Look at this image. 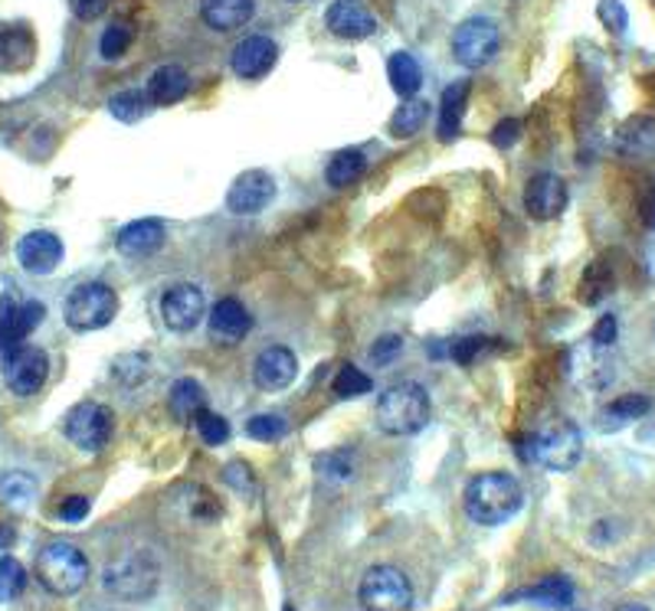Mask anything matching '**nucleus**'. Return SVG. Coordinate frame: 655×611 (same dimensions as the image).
<instances>
[{
  "mask_svg": "<svg viewBox=\"0 0 655 611\" xmlns=\"http://www.w3.org/2000/svg\"><path fill=\"white\" fill-rule=\"evenodd\" d=\"M115 246L129 259H151L164 246V222L161 219H135L115 236Z\"/></svg>",
  "mask_w": 655,
  "mask_h": 611,
  "instance_id": "nucleus-18",
  "label": "nucleus"
},
{
  "mask_svg": "<svg viewBox=\"0 0 655 611\" xmlns=\"http://www.w3.org/2000/svg\"><path fill=\"white\" fill-rule=\"evenodd\" d=\"M518 135H521V125H518L514 118H505V122L492 132V141H495L499 147H511V144L518 141Z\"/></svg>",
  "mask_w": 655,
  "mask_h": 611,
  "instance_id": "nucleus-45",
  "label": "nucleus"
},
{
  "mask_svg": "<svg viewBox=\"0 0 655 611\" xmlns=\"http://www.w3.org/2000/svg\"><path fill=\"white\" fill-rule=\"evenodd\" d=\"M514 602H538V605H547V609H571V602H574V582L564 579V576H551V579L538 582L534 589L518 592Z\"/></svg>",
  "mask_w": 655,
  "mask_h": 611,
  "instance_id": "nucleus-29",
  "label": "nucleus"
},
{
  "mask_svg": "<svg viewBox=\"0 0 655 611\" xmlns=\"http://www.w3.org/2000/svg\"><path fill=\"white\" fill-rule=\"evenodd\" d=\"M226 484H233L243 497H246V494H253V475H249L239 462H233V468L226 472Z\"/></svg>",
  "mask_w": 655,
  "mask_h": 611,
  "instance_id": "nucleus-43",
  "label": "nucleus"
},
{
  "mask_svg": "<svg viewBox=\"0 0 655 611\" xmlns=\"http://www.w3.org/2000/svg\"><path fill=\"white\" fill-rule=\"evenodd\" d=\"M89 559L79 546L53 540L37 552V579L57 599H73L89 582Z\"/></svg>",
  "mask_w": 655,
  "mask_h": 611,
  "instance_id": "nucleus-2",
  "label": "nucleus"
},
{
  "mask_svg": "<svg viewBox=\"0 0 655 611\" xmlns=\"http://www.w3.org/2000/svg\"><path fill=\"white\" fill-rule=\"evenodd\" d=\"M427 122H430V102H423V99H403L400 108L390 118V135L413 137Z\"/></svg>",
  "mask_w": 655,
  "mask_h": 611,
  "instance_id": "nucleus-31",
  "label": "nucleus"
},
{
  "mask_svg": "<svg viewBox=\"0 0 655 611\" xmlns=\"http://www.w3.org/2000/svg\"><path fill=\"white\" fill-rule=\"evenodd\" d=\"M286 432H289V422L276 412H263L246 422V435L256 442H279V438H286Z\"/></svg>",
  "mask_w": 655,
  "mask_h": 611,
  "instance_id": "nucleus-35",
  "label": "nucleus"
},
{
  "mask_svg": "<svg viewBox=\"0 0 655 611\" xmlns=\"http://www.w3.org/2000/svg\"><path fill=\"white\" fill-rule=\"evenodd\" d=\"M479 350H482V340L479 338L456 340V343L449 346V353H452V360H456V363H472V360L479 356Z\"/></svg>",
  "mask_w": 655,
  "mask_h": 611,
  "instance_id": "nucleus-42",
  "label": "nucleus"
},
{
  "mask_svg": "<svg viewBox=\"0 0 655 611\" xmlns=\"http://www.w3.org/2000/svg\"><path fill=\"white\" fill-rule=\"evenodd\" d=\"M17 262L20 269L30 275H50L57 272V266L63 262V239L57 232H27L17 242Z\"/></svg>",
  "mask_w": 655,
  "mask_h": 611,
  "instance_id": "nucleus-14",
  "label": "nucleus"
},
{
  "mask_svg": "<svg viewBox=\"0 0 655 611\" xmlns=\"http://www.w3.org/2000/svg\"><path fill=\"white\" fill-rule=\"evenodd\" d=\"M370 376H367L365 370H358V366H341L338 370V376H335V393L341 396V400H355V396H367L370 393Z\"/></svg>",
  "mask_w": 655,
  "mask_h": 611,
  "instance_id": "nucleus-36",
  "label": "nucleus"
},
{
  "mask_svg": "<svg viewBox=\"0 0 655 611\" xmlns=\"http://www.w3.org/2000/svg\"><path fill=\"white\" fill-rule=\"evenodd\" d=\"M249 311L236 298H219L211 308V334L217 343H239L249 334Z\"/></svg>",
  "mask_w": 655,
  "mask_h": 611,
  "instance_id": "nucleus-19",
  "label": "nucleus"
},
{
  "mask_svg": "<svg viewBox=\"0 0 655 611\" xmlns=\"http://www.w3.org/2000/svg\"><path fill=\"white\" fill-rule=\"evenodd\" d=\"M37 60V43L27 27H7L0 30V69L23 72Z\"/></svg>",
  "mask_w": 655,
  "mask_h": 611,
  "instance_id": "nucleus-22",
  "label": "nucleus"
},
{
  "mask_svg": "<svg viewBox=\"0 0 655 611\" xmlns=\"http://www.w3.org/2000/svg\"><path fill=\"white\" fill-rule=\"evenodd\" d=\"M13 537H17V534H13V527H0V549L13 543Z\"/></svg>",
  "mask_w": 655,
  "mask_h": 611,
  "instance_id": "nucleus-47",
  "label": "nucleus"
},
{
  "mask_svg": "<svg viewBox=\"0 0 655 611\" xmlns=\"http://www.w3.org/2000/svg\"><path fill=\"white\" fill-rule=\"evenodd\" d=\"M430 422V396L420 383H393L377 400V425L387 435H417Z\"/></svg>",
  "mask_w": 655,
  "mask_h": 611,
  "instance_id": "nucleus-3",
  "label": "nucleus"
},
{
  "mask_svg": "<svg viewBox=\"0 0 655 611\" xmlns=\"http://www.w3.org/2000/svg\"><path fill=\"white\" fill-rule=\"evenodd\" d=\"M567 200H571L567 184L557 174H538L524 187V209L531 219H541V222L557 219L567 209Z\"/></svg>",
  "mask_w": 655,
  "mask_h": 611,
  "instance_id": "nucleus-13",
  "label": "nucleus"
},
{
  "mask_svg": "<svg viewBox=\"0 0 655 611\" xmlns=\"http://www.w3.org/2000/svg\"><path fill=\"white\" fill-rule=\"evenodd\" d=\"M115 314H119V294L102 281L79 284L66 298V324L73 331H82V334L109 328L115 321Z\"/></svg>",
  "mask_w": 655,
  "mask_h": 611,
  "instance_id": "nucleus-7",
  "label": "nucleus"
},
{
  "mask_svg": "<svg viewBox=\"0 0 655 611\" xmlns=\"http://www.w3.org/2000/svg\"><path fill=\"white\" fill-rule=\"evenodd\" d=\"M400 350H403V340L397 338V334H380V340L370 343V360L377 366H390L400 356Z\"/></svg>",
  "mask_w": 655,
  "mask_h": 611,
  "instance_id": "nucleus-39",
  "label": "nucleus"
},
{
  "mask_svg": "<svg viewBox=\"0 0 655 611\" xmlns=\"http://www.w3.org/2000/svg\"><path fill=\"white\" fill-rule=\"evenodd\" d=\"M649 408H653V400H649V396H639V393L620 396V400H613L610 406H603L600 418H596V428H600V432H620V428L639 422L643 415H649Z\"/></svg>",
  "mask_w": 655,
  "mask_h": 611,
  "instance_id": "nucleus-23",
  "label": "nucleus"
},
{
  "mask_svg": "<svg viewBox=\"0 0 655 611\" xmlns=\"http://www.w3.org/2000/svg\"><path fill=\"white\" fill-rule=\"evenodd\" d=\"M194 425H197V432H201V438L207 442V445H223V442H229V422L217 415V412H211V408H204L197 418H194Z\"/></svg>",
  "mask_w": 655,
  "mask_h": 611,
  "instance_id": "nucleus-37",
  "label": "nucleus"
},
{
  "mask_svg": "<svg viewBox=\"0 0 655 611\" xmlns=\"http://www.w3.org/2000/svg\"><path fill=\"white\" fill-rule=\"evenodd\" d=\"M365 611H413V582L397 566H370L358 586Z\"/></svg>",
  "mask_w": 655,
  "mask_h": 611,
  "instance_id": "nucleus-6",
  "label": "nucleus"
},
{
  "mask_svg": "<svg viewBox=\"0 0 655 611\" xmlns=\"http://www.w3.org/2000/svg\"><path fill=\"white\" fill-rule=\"evenodd\" d=\"M365 170H367L365 151H358V147H345V151H338V154L328 160V167H325V180H328V187L345 190V187L358 184V180L365 177Z\"/></svg>",
  "mask_w": 655,
  "mask_h": 611,
  "instance_id": "nucleus-27",
  "label": "nucleus"
},
{
  "mask_svg": "<svg viewBox=\"0 0 655 611\" xmlns=\"http://www.w3.org/2000/svg\"><path fill=\"white\" fill-rule=\"evenodd\" d=\"M27 589V569L13 556H0V605H10Z\"/></svg>",
  "mask_w": 655,
  "mask_h": 611,
  "instance_id": "nucleus-33",
  "label": "nucleus"
},
{
  "mask_svg": "<svg viewBox=\"0 0 655 611\" xmlns=\"http://www.w3.org/2000/svg\"><path fill=\"white\" fill-rule=\"evenodd\" d=\"M70 3H73L79 20H95V17H102L105 7H109V0H70Z\"/></svg>",
  "mask_w": 655,
  "mask_h": 611,
  "instance_id": "nucleus-44",
  "label": "nucleus"
},
{
  "mask_svg": "<svg viewBox=\"0 0 655 611\" xmlns=\"http://www.w3.org/2000/svg\"><path fill=\"white\" fill-rule=\"evenodd\" d=\"M387 79L400 99H417V92L423 85V66L417 63L413 53H393L387 63Z\"/></svg>",
  "mask_w": 655,
  "mask_h": 611,
  "instance_id": "nucleus-28",
  "label": "nucleus"
},
{
  "mask_svg": "<svg viewBox=\"0 0 655 611\" xmlns=\"http://www.w3.org/2000/svg\"><path fill=\"white\" fill-rule=\"evenodd\" d=\"M273 200H276V180L266 170H246L226 190V209L233 216H256Z\"/></svg>",
  "mask_w": 655,
  "mask_h": 611,
  "instance_id": "nucleus-12",
  "label": "nucleus"
},
{
  "mask_svg": "<svg viewBox=\"0 0 655 611\" xmlns=\"http://www.w3.org/2000/svg\"><path fill=\"white\" fill-rule=\"evenodd\" d=\"M132 43H135V27L119 20V23L105 27L102 40H99V53H102V60H122Z\"/></svg>",
  "mask_w": 655,
  "mask_h": 611,
  "instance_id": "nucleus-34",
  "label": "nucleus"
},
{
  "mask_svg": "<svg viewBox=\"0 0 655 611\" xmlns=\"http://www.w3.org/2000/svg\"><path fill=\"white\" fill-rule=\"evenodd\" d=\"M207 314V298L197 284H174L161 298V318L174 334L194 331Z\"/></svg>",
  "mask_w": 655,
  "mask_h": 611,
  "instance_id": "nucleus-11",
  "label": "nucleus"
},
{
  "mask_svg": "<svg viewBox=\"0 0 655 611\" xmlns=\"http://www.w3.org/2000/svg\"><path fill=\"white\" fill-rule=\"evenodd\" d=\"M17 308H20V301H13L10 294H0V338H3V334H7V328L13 324Z\"/></svg>",
  "mask_w": 655,
  "mask_h": 611,
  "instance_id": "nucleus-46",
  "label": "nucleus"
},
{
  "mask_svg": "<svg viewBox=\"0 0 655 611\" xmlns=\"http://www.w3.org/2000/svg\"><path fill=\"white\" fill-rule=\"evenodd\" d=\"M465 95H469V82H452L442 99H439V141H456L462 128V115H465Z\"/></svg>",
  "mask_w": 655,
  "mask_h": 611,
  "instance_id": "nucleus-24",
  "label": "nucleus"
},
{
  "mask_svg": "<svg viewBox=\"0 0 655 611\" xmlns=\"http://www.w3.org/2000/svg\"><path fill=\"white\" fill-rule=\"evenodd\" d=\"M109 112L122 125H135V122H142L147 112H151V99H147L145 89H125V92H115L109 99Z\"/></svg>",
  "mask_w": 655,
  "mask_h": 611,
  "instance_id": "nucleus-32",
  "label": "nucleus"
},
{
  "mask_svg": "<svg viewBox=\"0 0 655 611\" xmlns=\"http://www.w3.org/2000/svg\"><path fill=\"white\" fill-rule=\"evenodd\" d=\"M167 408H171V415H174L177 422H194V418L207 408V393H204V386H201L197 380L184 376V380H177V383L171 386V393H167Z\"/></svg>",
  "mask_w": 655,
  "mask_h": 611,
  "instance_id": "nucleus-25",
  "label": "nucleus"
},
{
  "mask_svg": "<svg viewBox=\"0 0 655 611\" xmlns=\"http://www.w3.org/2000/svg\"><path fill=\"white\" fill-rule=\"evenodd\" d=\"M502 50V33L489 17H472L456 27L452 33V56L465 69L489 66Z\"/></svg>",
  "mask_w": 655,
  "mask_h": 611,
  "instance_id": "nucleus-8",
  "label": "nucleus"
},
{
  "mask_svg": "<svg viewBox=\"0 0 655 611\" xmlns=\"http://www.w3.org/2000/svg\"><path fill=\"white\" fill-rule=\"evenodd\" d=\"M66 438L73 442L79 452H102L112 438V428H115V418H112V408L102 406V403H82L75 406L70 415H66Z\"/></svg>",
  "mask_w": 655,
  "mask_h": 611,
  "instance_id": "nucleus-9",
  "label": "nucleus"
},
{
  "mask_svg": "<svg viewBox=\"0 0 655 611\" xmlns=\"http://www.w3.org/2000/svg\"><path fill=\"white\" fill-rule=\"evenodd\" d=\"M521 504H524L521 480L509 472H485L472 477L465 487V514L482 527L509 524L521 510Z\"/></svg>",
  "mask_w": 655,
  "mask_h": 611,
  "instance_id": "nucleus-1",
  "label": "nucleus"
},
{
  "mask_svg": "<svg viewBox=\"0 0 655 611\" xmlns=\"http://www.w3.org/2000/svg\"><path fill=\"white\" fill-rule=\"evenodd\" d=\"M596 17L603 20V27H606L613 37H623L626 27H630V13H626V3H623V0H600V3H596Z\"/></svg>",
  "mask_w": 655,
  "mask_h": 611,
  "instance_id": "nucleus-38",
  "label": "nucleus"
},
{
  "mask_svg": "<svg viewBox=\"0 0 655 611\" xmlns=\"http://www.w3.org/2000/svg\"><path fill=\"white\" fill-rule=\"evenodd\" d=\"M47 376H50V360L40 346H13L7 353V390L13 396H37L43 386H47Z\"/></svg>",
  "mask_w": 655,
  "mask_h": 611,
  "instance_id": "nucleus-10",
  "label": "nucleus"
},
{
  "mask_svg": "<svg viewBox=\"0 0 655 611\" xmlns=\"http://www.w3.org/2000/svg\"><path fill=\"white\" fill-rule=\"evenodd\" d=\"M283 611H295V609H291V605H286V609H283Z\"/></svg>",
  "mask_w": 655,
  "mask_h": 611,
  "instance_id": "nucleus-50",
  "label": "nucleus"
},
{
  "mask_svg": "<svg viewBox=\"0 0 655 611\" xmlns=\"http://www.w3.org/2000/svg\"><path fill=\"white\" fill-rule=\"evenodd\" d=\"M616 611H653V609H646V605H636V602H626V605H620Z\"/></svg>",
  "mask_w": 655,
  "mask_h": 611,
  "instance_id": "nucleus-49",
  "label": "nucleus"
},
{
  "mask_svg": "<svg viewBox=\"0 0 655 611\" xmlns=\"http://www.w3.org/2000/svg\"><path fill=\"white\" fill-rule=\"evenodd\" d=\"M85 517H89V500H85V497H66V500L60 504V520L79 524V520H85Z\"/></svg>",
  "mask_w": 655,
  "mask_h": 611,
  "instance_id": "nucleus-41",
  "label": "nucleus"
},
{
  "mask_svg": "<svg viewBox=\"0 0 655 611\" xmlns=\"http://www.w3.org/2000/svg\"><path fill=\"white\" fill-rule=\"evenodd\" d=\"M325 27L341 40H367V37H373L377 20L361 0H335L325 10Z\"/></svg>",
  "mask_w": 655,
  "mask_h": 611,
  "instance_id": "nucleus-17",
  "label": "nucleus"
},
{
  "mask_svg": "<svg viewBox=\"0 0 655 611\" xmlns=\"http://www.w3.org/2000/svg\"><path fill=\"white\" fill-rule=\"evenodd\" d=\"M276 60H279L276 40L266 37V33H253V37H246V40L236 43L229 63H233V72L239 79H263L269 69L276 66Z\"/></svg>",
  "mask_w": 655,
  "mask_h": 611,
  "instance_id": "nucleus-16",
  "label": "nucleus"
},
{
  "mask_svg": "<svg viewBox=\"0 0 655 611\" xmlns=\"http://www.w3.org/2000/svg\"><path fill=\"white\" fill-rule=\"evenodd\" d=\"M256 3L253 0H201V20L217 30V33H233L253 17Z\"/></svg>",
  "mask_w": 655,
  "mask_h": 611,
  "instance_id": "nucleus-21",
  "label": "nucleus"
},
{
  "mask_svg": "<svg viewBox=\"0 0 655 611\" xmlns=\"http://www.w3.org/2000/svg\"><path fill=\"white\" fill-rule=\"evenodd\" d=\"M161 566L151 552H129L105 569V592L122 602H145L157 592Z\"/></svg>",
  "mask_w": 655,
  "mask_h": 611,
  "instance_id": "nucleus-5",
  "label": "nucleus"
},
{
  "mask_svg": "<svg viewBox=\"0 0 655 611\" xmlns=\"http://www.w3.org/2000/svg\"><path fill=\"white\" fill-rule=\"evenodd\" d=\"M43 318H47V304H43V301H23V304L17 308L13 324H10L7 334L0 338V346H3V350L20 346V343L27 340V334H33V328L43 324Z\"/></svg>",
  "mask_w": 655,
  "mask_h": 611,
  "instance_id": "nucleus-30",
  "label": "nucleus"
},
{
  "mask_svg": "<svg viewBox=\"0 0 655 611\" xmlns=\"http://www.w3.org/2000/svg\"><path fill=\"white\" fill-rule=\"evenodd\" d=\"M253 376H256V383L266 393H283V390H289L291 383H295V376H298V360H295V353H291L289 346L273 343V346H266L256 356Z\"/></svg>",
  "mask_w": 655,
  "mask_h": 611,
  "instance_id": "nucleus-15",
  "label": "nucleus"
},
{
  "mask_svg": "<svg viewBox=\"0 0 655 611\" xmlns=\"http://www.w3.org/2000/svg\"><path fill=\"white\" fill-rule=\"evenodd\" d=\"M521 455L547 472H574L583 458V435L574 422H561L524 442Z\"/></svg>",
  "mask_w": 655,
  "mask_h": 611,
  "instance_id": "nucleus-4",
  "label": "nucleus"
},
{
  "mask_svg": "<svg viewBox=\"0 0 655 611\" xmlns=\"http://www.w3.org/2000/svg\"><path fill=\"white\" fill-rule=\"evenodd\" d=\"M646 222H649V229H655V190L653 197H649V204H646Z\"/></svg>",
  "mask_w": 655,
  "mask_h": 611,
  "instance_id": "nucleus-48",
  "label": "nucleus"
},
{
  "mask_svg": "<svg viewBox=\"0 0 655 611\" xmlns=\"http://www.w3.org/2000/svg\"><path fill=\"white\" fill-rule=\"evenodd\" d=\"M37 500V480L27 472H3L0 475V507L10 514H27Z\"/></svg>",
  "mask_w": 655,
  "mask_h": 611,
  "instance_id": "nucleus-26",
  "label": "nucleus"
},
{
  "mask_svg": "<svg viewBox=\"0 0 655 611\" xmlns=\"http://www.w3.org/2000/svg\"><path fill=\"white\" fill-rule=\"evenodd\" d=\"M653 338H655V331H653Z\"/></svg>",
  "mask_w": 655,
  "mask_h": 611,
  "instance_id": "nucleus-52",
  "label": "nucleus"
},
{
  "mask_svg": "<svg viewBox=\"0 0 655 611\" xmlns=\"http://www.w3.org/2000/svg\"><path fill=\"white\" fill-rule=\"evenodd\" d=\"M291 3H301V0H291Z\"/></svg>",
  "mask_w": 655,
  "mask_h": 611,
  "instance_id": "nucleus-51",
  "label": "nucleus"
},
{
  "mask_svg": "<svg viewBox=\"0 0 655 611\" xmlns=\"http://www.w3.org/2000/svg\"><path fill=\"white\" fill-rule=\"evenodd\" d=\"M616 338H620V324H616L613 314H603V318L593 324V331H590V343H593V346H610V343H616Z\"/></svg>",
  "mask_w": 655,
  "mask_h": 611,
  "instance_id": "nucleus-40",
  "label": "nucleus"
},
{
  "mask_svg": "<svg viewBox=\"0 0 655 611\" xmlns=\"http://www.w3.org/2000/svg\"><path fill=\"white\" fill-rule=\"evenodd\" d=\"M145 92L147 99H151V105H161V108L177 105V102H184L187 92H191V75L181 66L154 69V75L147 79Z\"/></svg>",
  "mask_w": 655,
  "mask_h": 611,
  "instance_id": "nucleus-20",
  "label": "nucleus"
}]
</instances>
